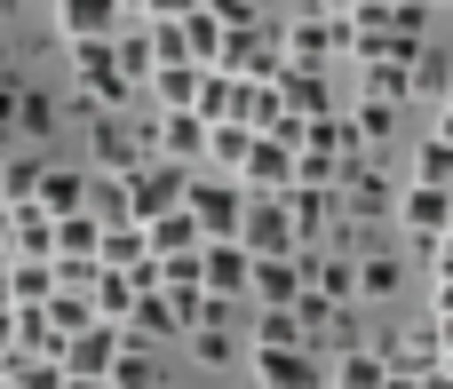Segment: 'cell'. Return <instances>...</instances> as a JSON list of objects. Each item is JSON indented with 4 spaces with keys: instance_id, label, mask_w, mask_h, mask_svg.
<instances>
[{
    "instance_id": "1",
    "label": "cell",
    "mask_w": 453,
    "mask_h": 389,
    "mask_svg": "<svg viewBox=\"0 0 453 389\" xmlns=\"http://www.w3.org/2000/svg\"><path fill=\"white\" fill-rule=\"evenodd\" d=\"M111 40H72L64 48L72 56V103H88V111H127V95H135V80L119 72V48Z\"/></svg>"
},
{
    "instance_id": "2",
    "label": "cell",
    "mask_w": 453,
    "mask_h": 389,
    "mask_svg": "<svg viewBox=\"0 0 453 389\" xmlns=\"http://www.w3.org/2000/svg\"><path fill=\"white\" fill-rule=\"evenodd\" d=\"M390 223H398V239H406V255L438 263V255H446V223H453V191L446 183H398Z\"/></svg>"
},
{
    "instance_id": "3",
    "label": "cell",
    "mask_w": 453,
    "mask_h": 389,
    "mask_svg": "<svg viewBox=\"0 0 453 389\" xmlns=\"http://www.w3.org/2000/svg\"><path fill=\"white\" fill-rule=\"evenodd\" d=\"M143 159H151V119L96 111V127H88V175H135Z\"/></svg>"
},
{
    "instance_id": "4",
    "label": "cell",
    "mask_w": 453,
    "mask_h": 389,
    "mask_svg": "<svg viewBox=\"0 0 453 389\" xmlns=\"http://www.w3.org/2000/svg\"><path fill=\"white\" fill-rule=\"evenodd\" d=\"M119 183H127V223H159V215H175L191 199V167H175V159H143Z\"/></svg>"
},
{
    "instance_id": "5",
    "label": "cell",
    "mask_w": 453,
    "mask_h": 389,
    "mask_svg": "<svg viewBox=\"0 0 453 389\" xmlns=\"http://www.w3.org/2000/svg\"><path fill=\"white\" fill-rule=\"evenodd\" d=\"M279 48H287V64L350 56V24H342V16H326V8H303V16H287V24H279Z\"/></svg>"
},
{
    "instance_id": "6",
    "label": "cell",
    "mask_w": 453,
    "mask_h": 389,
    "mask_svg": "<svg viewBox=\"0 0 453 389\" xmlns=\"http://www.w3.org/2000/svg\"><path fill=\"white\" fill-rule=\"evenodd\" d=\"M231 183H239L247 199H279V191H295V143H287V135H255Z\"/></svg>"
},
{
    "instance_id": "7",
    "label": "cell",
    "mask_w": 453,
    "mask_h": 389,
    "mask_svg": "<svg viewBox=\"0 0 453 389\" xmlns=\"http://www.w3.org/2000/svg\"><path fill=\"white\" fill-rule=\"evenodd\" d=\"M334 207H342V223H374V215H390V207H398V183H390V167H374V159H350V167H342V183H334Z\"/></svg>"
},
{
    "instance_id": "8",
    "label": "cell",
    "mask_w": 453,
    "mask_h": 389,
    "mask_svg": "<svg viewBox=\"0 0 453 389\" xmlns=\"http://www.w3.org/2000/svg\"><path fill=\"white\" fill-rule=\"evenodd\" d=\"M247 374H255V389H326V358L311 342H295V350H247Z\"/></svg>"
},
{
    "instance_id": "9",
    "label": "cell",
    "mask_w": 453,
    "mask_h": 389,
    "mask_svg": "<svg viewBox=\"0 0 453 389\" xmlns=\"http://www.w3.org/2000/svg\"><path fill=\"white\" fill-rule=\"evenodd\" d=\"M183 207H191L199 239H239V223H247V191H239L231 175H223V183H199V175H191V199H183Z\"/></svg>"
},
{
    "instance_id": "10",
    "label": "cell",
    "mask_w": 453,
    "mask_h": 389,
    "mask_svg": "<svg viewBox=\"0 0 453 389\" xmlns=\"http://www.w3.org/2000/svg\"><path fill=\"white\" fill-rule=\"evenodd\" d=\"M247 278H255V255H247L239 239H207V247H199V286H207L215 302H239V310H247Z\"/></svg>"
},
{
    "instance_id": "11",
    "label": "cell",
    "mask_w": 453,
    "mask_h": 389,
    "mask_svg": "<svg viewBox=\"0 0 453 389\" xmlns=\"http://www.w3.org/2000/svg\"><path fill=\"white\" fill-rule=\"evenodd\" d=\"M119 350H127V334L96 318V326H80V334L64 342V374H72V382H111V366H119Z\"/></svg>"
},
{
    "instance_id": "12",
    "label": "cell",
    "mask_w": 453,
    "mask_h": 389,
    "mask_svg": "<svg viewBox=\"0 0 453 389\" xmlns=\"http://www.w3.org/2000/svg\"><path fill=\"white\" fill-rule=\"evenodd\" d=\"M239 247H247V255H295L303 239H295V215H287V199H247Z\"/></svg>"
},
{
    "instance_id": "13",
    "label": "cell",
    "mask_w": 453,
    "mask_h": 389,
    "mask_svg": "<svg viewBox=\"0 0 453 389\" xmlns=\"http://www.w3.org/2000/svg\"><path fill=\"white\" fill-rule=\"evenodd\" d=\"M295 302H303V263L295 255H255L247 310H295Z\"/></svg>"
},
{
    "instance_id": "14",
    "label": "cell",
    "mask_w": 453,
    "mask_h": 389,
    "mask_svg": "<svg viewBox=\"0 0 453 389\" xmlns=\"http://www.w3.org/2000/svg\"><path fill=\"white\" fill-rule=\"evenodd\" d=\"M48 24H56L64 48H72V40H111V32L127 24V8H119V0H56Z\"/></svg>"
},
{
    "instance_id": "15",
    "label": "cell",
    "mask_w": 453,
    "mask_h": 389,
    "mask_svg": "<svg viewBox=\"0 0 453 389\" xmlns=\"http://www.w3.org/2000/svg\"><path fill=\"white\" fill-rule=\"evenodd\" d=\"M151 159L199 167V159H207V119H199V111H159V119H151Z\"/></svg>"
},
{
    "instance_id": "16",
    "label": "cell",
    "mask_w": 453,
    "mask_h": 389,
    "mask_svg": "<svg viewBox=\"0 0 453 389\" xmlns=\"http://www.w3.org/2000/svg\"><path fill=\"white\" fill-rule=\"evenodd\" d=\"M127 342H183V310H175V294L167 286H143L135 302H127V326H119Z\"/></svg>"
},
{
    "instance_id": "17",
    "label": "cell",
    "mask_w": 453,
    "mask_h": 389,
    "mask_svg": "<svg viewBox=\"0 0 453 389\" xmlns=\"http://www.w3.org/2000/svg\"><path fill=\"white\" fill-rule=\"evenodd\" d=\"M279 199H287V215H295V239H303V247H319V239L342 223L334 183H295V191H279Z\"/></svg>"
},
{
    "instance_id": "18",
    "label": "cell",
    "mask_w": 453,
    "mask_h": 389,
    "mask_svg": "<svg viewBox=\"0 0 453 389\" xmlns=\"http://www.w3.org/2000/svg\"><path fill=\"white\" fill-rule=\"evenodd\" d=\"M303 263V286L326 294V302H358V255H319V247H295Z\"/></svg>"
},
{
    "instance_id": "19",
    "label": "cell",
    "mask_w": 453,
    "mask_h": 389,
    "mask_svg": "<svg viewBox=\"0 0 453 389\" xmlns=\"http://www.w3.org/2000/svg\"><path fill=\"white\" fill-rule=\"evenodd\" d=\"M279 103H287V119H319V111H334L326 64H287V72H279Z\"/></svg>"
},
{
    "instance_id": "20",
    "label": "cell",
    "mask_w": 453,
    "mask_h": 389,
    "mask_svg": "<svg viewBox=\"0 0 453 389\" xmlns=\"http://www.w3.org/2000/svg\"><path fill=\"white\" fill-rule=\"evenodd\" d=\"M382 382H390L382 342H350V350H334V358H326V389H382Z\"/></svg>"
},
{
    "instance_id": "21",
    "label": "cell",
    "mask_w": 453,
    "mask_h": 389,
    "mask_svg": "<svg viewBox=\"0 0 453 389\" xmlns=\"http://www.w3.org/2000/svg\"><path fill=\"white\" fill-rule=\"evenodd\" d=\"M32 207H40L48 223H64V215H88V167H40V191H32Z\"/></svg>"
},
{
    "instance_id": "22",
    "label": "cell",
    "mask_w": 453,
    "mask_h": 389,
    "mask_svg": "<svg viewBox=\"0 0 453 389\" xmlns=\"http://www.w3.org/2000/svg\"><path fill=\"white\" fill-rule=\"evenodd\" d=\"M398 111H406V103H382V95H358V103H350V135H358L366 159H382V151L398 143Z\"/></svg>"
},
{
    "instance_id": "23",
    "label": "cell",
    "mask_w": 453,
    "mask_h": 389,
    "mask_svg": "<svg viewBox=\"0 0 453 389\" xmlns=\"http://www.w3.org/2000/svg\"><path fill=\"white\" fill-rule=\"evenodd\" d=\"M0 278H8V310H40L56 294V263H32V255H8Z\"/></svg>"
},
{
    "instance_id": "24",
    "label": "cell",
    "mask_w": 453,
    "mask_h": 389,
    "mask_svg": "<svg viewBox=\"0 0 453 389\" xmlns=\"http://www.w3.org/2000/svg\"><path fill=\"white\" fill-rule=\"evenodd\" d=\"M382 358H390V374H414V382H422V374L438 366V326H430V318L406 326L398 342H382Z\"/></svg>"
},
{
    "instance_id": "25",
    "label": "cell",
    "mask_w": 453,
    "mask_h": 389,
    "mask_svg": "<svg viewBox=\"0 0 453 389\" xmlns=\"http://www.w3.org/2000/svg\"><path fill=\"white\" fill-rule=\"evenodd\" d=\"M199 80H207V64H159L143 88L159 95V111H191L199 103Z\"/></svg>"
},
{
    "instance_id": "26",
    "label": "cell",
    "mask_w": 453,
    "mask_h": 389,
    "mask_svg": "<svg viewBox=\"0 0 453 389\" xmlns=\"http://www.w3.org/2000/svg\"><path fill=\"white\" fill-rule=\"evenodd\" d=\"M175 24H183L191 64H207V72H215V64H223V40H231V32H223V16H215V8H191V16H175Z\"/></svg>"
},
{
    "instance_id": "27",
    "label": "cell",
    "mask_w": 453,
    "mask_h": 389,
    "mask_svg": "<svg viewBox=\"0 0 453 389\" xmlns=\"http://www.w3.org/2000/svg\"><path fill=\"white\" fill-rule=\"evenodd\" d=\"M406 286V263L398 255H374V247H358V302H390Z\"/></svg>"
},
{
    "instance_id": "28",
    "label": "cell",
    "mask_w": 453,
    "mask_h": 389,
    "mask_svg": "<svg viewBox=\"0 0 453 389\" xmlns=\"http://www.w3.org/2000/svg\"><path fill=\"white\" fill-rule=\"evenodd\" d=\"M143 239H151V255H199V247H207V239H199V223H191V207H175V215L143 223Z\"/></svg>"
},
{
    "instance_id": "29",
    "label": "cell",
    "mask_w": 453,
    "mask_h": 389,
    "mask_svg": "<svg viewBox=\"0 0 453 389\" xmlns=\"http://www.w3.org/2000/svg\"><path fill=\"white\" fill-rule=\"evenodd\" d=\"M127 302H135L127 271H96V278H88V310H96L104 326H127Z\"/></svg>"
},
{
    "instance_id": "30",
    "label": "cell",
    "mask_w": 453,
    "mask_h": 389,
    "mask_svg": "<svg viewBox=\"0 0 453 389\" xmlns=\"http://www.w3.org/2000/svg\"><path fill=\"white\" fill-rule=\"evenodd\" d=\"M40 167H48V159H24V151H8V159H0V207H8V215H16V207H32Z\"/></svg>"
},
{
    "instance_id": "31",
    "label": "cell",
    "mask_w": 453,
    "mask_h": 389,
    "mask_svg": "<svg viewBox=\"0 0 453 389\" xmlns=\"http://www.w3.org/2000/svg\"><path fill=\"white\" fill-rule=\"evenodd\" d=\"M303 342V318L295 310H255L247 318V350H295Z\"/></svg>"
},
{
    "instance_id": "32",
    "label": "cell",
    "mask_w": 453,
    "mask_h": 389,
    "mask_svg": "<svg viewBox=\"0 0 453 389\" xmlns=\"http://www.w3.org/2000/svg\"><path fill=\"white\" fill-rule=\"evenodd\" d=\"M183 342H191V358H199V366H231V358H247V342L231 334V318H215V326H191Z\"/></svg>"
},
{
    "instance_id": "33",
    "label": "cell",
    "mask_w": 453,
    "mask_h": 389,
    "mask_svg": "<svg viewBox=\"0 0 453 389\" xmlns=\"http://www.w3.org/2000/svg\"><path fill=\"white\" fill-rule=\"evenodd\" d=\"M406 183H446V191H453V143L438 135V127L414 143V175H406Z\"/></svg>"
},
{
    "instance_id": "34",
    "label": "cell",
    "mask_w": 453,
    "mask_h": 389,
    "mask_svg": "<svg viewBox=\"0 0 453 389\" xmlns=\"http://www.w3.org/2000/svg\"><path fill=\"white\" fill-rule=\"evenodd\" d=\"M247 143H255V127H239V119H223V127H207V167H223V175H239V159H247Z\"/></svg>"
},
{
    "instance_id": "35",
    "label": "cell",
    "mask_w": 453,
    "mask_h": 389,
    "mask_svg": "<svg viewBox=\"0 0 453 389\" xmlns=\"http://www.w3.org/2000/svg\"><path fill=\"white\" fill-rule=\"evenodd\" d=\"M111 389H167L143 342H127V350H119V366H111Z\"/></svg>"
},
{
    "instance_id": "36",
    "label": "cell",
    "mask_w": 453,
    "mask_h": 389,
    "mask_svg": "<svg viewBox=\"0 0 453 389\" xmlns=\"http://www.w3.org/2000/svg\"><path fill=\"white\" fill-rule=\"evenodd\" d=\"M414 95L446 103V95H453V56H438V48H422V64H414Z\"/></svg>"
},
{
    "instance_id": "37",
    "label": "cell",
    "mask_w": 453,
    "mask_h": 389,
    "mask_svg": "<svg viewBox=\"0 0 453 389\" xmlns=\"http://www.w3.org/2000/svg\"><path fill=\"white\" fill-rule=\"evenodd\" d=\"M8 382L16 389H72V374H64V358H16Z\"/></svg>"
},
{
    "instance_id": "38",
    "label": "cell",
    "mask_w": 453,
    "mask_h": 389,
    "mask_svg": "<svg viewBox=\"0 0 453 389\" xmlns=\"http://www.w3.org/2000/svg\"><path fill=\"white\" fill-rule=\"evenodd\" d=\"M48 127H56V95L24 88V103H16V135H48Z\"/></svg>"
},
{
    "instance_id": "39",
    "label": "cell",
    "mask_w": 453,
    "mask_h": 389,
    "mask_svg": "<svg viewBox=\"0 0 453 389\" xmlns=\"http://www.w3.org/2000/svg\"><path fill=\"white\" fill-rule=\"evenodd\" d=\"M159 286L167 294H191L199 286V255H159Z\"/></svg>"
},
{
    "instance_id": "40",
    "label": "cell",
    "mask_w": 453,
    "mask_h": 389,
    "mask_svg": "<svg viewBox=\"0 0 453 389\" xmlns=\"http://www.w3.org/2000/svg\"><path fill=\"white\" fill-rule=\"evenodd\" d=\"M430 302H438V310H453V255H438V263H430Z\"/></svg>"
},
{
    "instance_id": "41",
    "label": "cell",
    "mask_w": 453,
    "mask_h": 389,
    "mask_svg": "<svg viewBox=\"0 0 453 389\" xmlns=\"http://www.w3.org/2000/svg\"><path fill=\"white\" fill-rule=\"evenodd\" d=\"M16 103H24V88H16V72H0V127L16 135Z\"/></svg>"
},
{
    "instance_id": "42",
    "label": "cell",
    "mask_w": 453,
    "mask_h": 389,
    "mask_svg": "<svg viewBox=\"0 0 453 389\" xmlns=\"http://www.w3.org/2000/svg\"><path fill=\"white\" fill-rule=\"evenodd\" d=\"M8 350H16V310L0 302V358H8Z\"/></svg>"
},
{
    "instance_id": "43",
    "label": "cell",
    "mask_w": 453,
    "mask_h": 389,
    "mask_svg": "<svg viewBox=\"0 0 453 389\" xmlns=\"http://www.w3.org/2000/svg\"><path fill=\"white\" fill-rule=\"evenodd\" d=\"M191 8H207V0H151V16H191Z\"/></svg>"
},
{
    "instance_id": "44",
    "label": "cell",
    "mask_w": 453,
    "mask_h": 389,
    "mask_svg": "<svg viewBox=\"0 0 453 389\" xmlns=\"http://www.w3.org/2000/svg\"><path fill=\"white\" fill-rule=\"evenodd\" d=\"M438 135H446V143H453V95H446V103H438Z\"/></svg>"
},
{
    "instance_id": "45",
    "label": "cell",
    "mask_w": 453,
    "mask_h": 389,
    "mask_svg": "<svg viewBox=\"0 0 453 389\" xmlns=\"http://www.w3.org/2000/svg\"><path fill=\"white\" fill-rule=\"evenodd\" d=\"M382 389H422V382H414V374H390V382H382Z\"/></svg>"
},
{
    "instance_id": "46",
    "label": "cell",
    "mask_w": 453,
    "mask_h": 389,
    "mask_svg": "<svg viewBox=\"0 0 453 389\" xmlns=\"http://www.w3.org/2000/svg\"><path fill=\"white\" fill-rule=\"evenodd\" d=\"M0 263H8V207H0Z\"/></svg>"
},
{
    "instance_id": "47",
    "label": "cell",
    "mask_w": 453,
    "mask_h": 389,
    "mask_svg": "<svg viewBox=\"0 0 453 389\" xmlns=\"http://www.w3.org/2000/svg\"><path fill=\"white\" fill-rule=\"evenodd\" d=\"M8 143H16V135H8V127H0V159H8Z\"/></svg>"
},
{
    "instance_id": "48",
    "label": "cell",
    "mask_w": 453,
    "mask_h": 389,
    "mask_svg": "<svg viewBox=\"0 0 453 389\" xmlns=\"http://www.w3.org/2000/svg\"><path fill=\"white\" fill-rule=\"evenodd\" d=\"M0 72H8V40H0Z\"/></svg>"
},
{
    "instance_id": "49",
    "label": "cell",
    "mask_w": 453,
    "mask_h": 389,
    "mask_svg": "<svg viewBox=\"0 0 453 389\" xmlns=\"http://www.w3.org/2000/svg\"><path fill=\"white\" fill-rule=\"evenodd\" d=\"M446 255H453V223H446Z\"/></svg>"
},
{
    "instance_id": "50",
    "label": "cell",
    "mask_w": 453,
    "mask_h": 389,
    "mask_svg": "<svg viewBox=\"0 0 453 389\" xmlns=\"http://www.w3.org/2000/svg\"><path fill=\"white\" fill-rule=\"evenodd\" d=\"M0 389H16V382H8V374H0Z\"/></svg>"
},
{
    "instance_id": "51",
    "label": "cell",
    "mask_w": 453,
    "mask_h": 389,
    "mask_svg": "<svg viewBox=\"0 0 453 389\" xmlns=\"http://www.w3.org/2000/svg\"><path fill=\"white\" fill-rule=\"evenodd\" d=\"M0 374H8V358H0Z\"/></svg>"
},
{
    "instance_id": "52",
    "label": "cell",
    "mask_w": 453,
    "mask_h": 389,
    "mask_svg": "<svg viewBox=\"0 0 453 389\" xmlns=\"http://www.w3.org/2000/svg\"><path fill=\"white\" fill-rule=\"evenodd\" d=\"M422 8H438V0H422Z\"/></svg>"
}]
</instances>
